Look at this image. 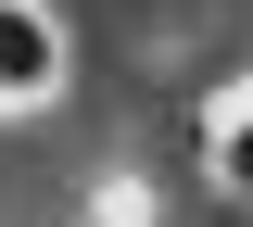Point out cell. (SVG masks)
Returning a JSON list of instances; mask_svg holds the SVG:
<instances>
[{"instance_id": "cell-2", "label": "cell", "mask_w": 253, "mask_h": 227, "mask_svg": "<svg viewBox=\"0 0 253 227\" xmlns=\"http://www.w3.org/2000/svg\"><path fill=\"white\" fill-rule=\"evenodd\" d=\"M203 177H215L228 202H253V101H228V114H215V139H203Z\"/></svg>"}, {"instance_id": "cell-1", "label": "cell", "mask_w": 253, "mask_h": 227, "mask_svg": "<svg viewBox=\"0 0 253 227\" xmlns=\"http://www.w3.org/2000/svg\"><path fill=\"white\" fill-rule=\"evenodd\" d=\"M63 89V26L51 0H0V114H38Z\"/></svg>"}]
</instances>
